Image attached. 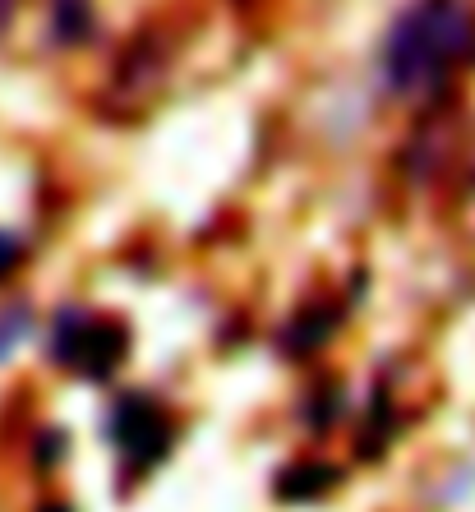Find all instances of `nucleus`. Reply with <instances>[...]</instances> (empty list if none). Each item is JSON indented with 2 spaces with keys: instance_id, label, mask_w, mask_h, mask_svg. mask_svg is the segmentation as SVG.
<instances>
[{
  "instance_id": "f257e3e1",
  "label": "nucleus",
  "mask_w": 475,
  "mask_h": 512,
  "mask_svg": "<svg viewBox=\"0 0 475 512\" xmlns=\"http://www.w3.org/2000/svg\"><path fill=\"white\" fill-rule=\"evenodd\" d=\"M475 19L462 0H416L383 42V84L402 97H425L462 65Z\"/></svg>"
},
{
  "instance_id": "f03ea898",
  "label": "nucleus",
  "mask_w": 475,
  "mask_h": 512,
  "mask_svg": "<svg viewBox=\"0 0 475 512\" xmlns=\"http://www.w3.org/2000/svg\"><path fill=\"white\" fill-rule=\"evenodd\" d=\"M56 360L60 365H70L74 374H84V379H107V374L120 370V360L130 351V337L125 328L111 319H93V314H70V319H60L56 328Z\"/></svg>"
},
{
  "instance_id": "7ed1b4c3",
  "label": "nucleus",
  "mask_w": 475,
  "mask_h": 512,
  "mask_svg": "<svg viewBox=\"0 0 475 512\" xmlns=\"http://www.w3.org/2000/svg\"><path fill=\"white\" fill-rule=\"evenodd\" d=\"M116 443L134 462H162L171 448V420L148 397H125L116 406Z\"/></svg>"
},
{
  "instance_id": "20e7f679",
  "label": "nucleus",
  "mask_w": 475,
  "mask_h": 512,
  "mask_svg": "<svg viewBox=\"0 0 475 512\" xmlns=\"http://www.w3.org/2000/svg\"><path fill=\"white\" fill-rule=\"evenodd\" d=\"M333 471L319 462H305L296 466L291 476H282V494H291V499H314V494H328V485H333Z\"/></svg>"
},
{
  "instance_id": "39448f33",
  "label": "nucleus",
  "mask_w": 475,
  "mask_h": 512,
  "mask_svg": "<svg viewBox=\"0 0 475 512\" xmlns=\"http://www.w3.org/2000/svg\"><path fill=\"white\" fill-rule=\"evenodd\" d=\"M28 333V314L14 310V314H0V360L10 356L14 346H19V337Z\"/></svg>"
},
{
  "instance_id": "423d86ee",
  "label": "nucleus",
  "mask_w": 475,
  "mask_h": 512,
  "mask_svg": "<svg viewBox=\"0 0 475 512\" xmlns=\"http://www.w3.org/2000/svg\"><path fill=\"white\" fill-rule=\"evenodd\" d=\"M14 263H19V240L10 231H0V277H10Z\"/></svg>"
},
{
  "instance_id": "0eeeda50",
  "label": "nucleus",
  "mask_w": 475,
  "mask_h": 512,
  "mask_svg": "<svg viewBox=\"0 0 475 512\" xmlns=\"http://www.w3.org/2000/svg\"><path fill=\"white\" fill-rule=\"evenodd\" d=\"M5 19H10V0H0V33H5Z\"/></svg>"
},
{
  "instance_id": "6e6552de",
  "label": "nucleus",
  "mask_w": 475,
  "mask_h": 512,
  "mask_svg": "<svg viewBox=\"0 0 475 512\" xmlns=\"http://www.w3.org/2000/svg\"><path fill=\"white\" fill-rule=\"evenodd\" d=\"M42 512H70V508H60V503H51V508H42Z\"/></svg>"
},
{
  "instance_id": "1a4fd4ad",
  "label": "nucleus",
  "mask_w": 475,
  "mask_h": 512,
  "mask_svg": "<svg viewBox=\"0 0 475 512\" xmlns=\"http://www.w3.org/2000/svg\"><path fill=\"white\" fill-rule=\"evenodd\" d=\"M240 5H250V0H240Z\"/></svg>"
}]
</instances>
